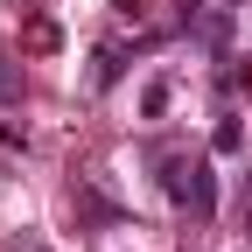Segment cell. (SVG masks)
Listing matches in <instances>:
<instances>
[{"label":"cell","mask_w":252,"mask_h":252,"mask_svg":"<svg viewBox=\"0 0 252 252\" xmlns=\"http://www.w3.org/2000/svg\"><path fill=\"white\" fill-rule=\"evenodd\" d=\"M14 98H21V70L0 56V105H14Z\"/></svg>","instance_id":"cell-2"},{"label":"cell","mask_w":252,"mask_h":252,"mask_svg":"<svg viewBox=\"0 0 252 252\" xmlns=\"http://www.w3.org/2000/svg\"><path fill=\"white\" fill-rule=\"evenodd\" d=\"M238 147H245V126L224 119V126H217V154H238Z\"/></svg>","instance_id":"cell-3"},{"label":"cell","mask_w":252,"mask_h":252,"mask_svg":"<svg viewBox=\"0 0 252 252\" xmlns=\"http://www.w3.org/2000/svg\"><path fill=\"white\" fill-rule=\"evenodd\" d=\"M21 252H35V245H21Z\"/></svg>","instance_id":"cell-4"},{"label":"cell","mask_w":252,"mask_h":252,"mask_svg":"<svg viewBox=\"0 0 252 252\" xmlns=\"http://www.w3.org/2000/svg\"><path fill=\"white\" fill-rule=\"evenodd\" d=\"M168 196H175L182 210L210 217V203H217V175H210V161H189V154H175V161H168Z\"/></svg>","instance_id":"cell-1"}]
</instances>
